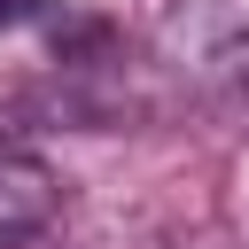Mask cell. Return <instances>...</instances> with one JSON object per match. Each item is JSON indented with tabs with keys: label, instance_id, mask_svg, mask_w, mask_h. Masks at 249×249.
<instances>
[{
	"label": "cell",
	"instance_id": "cell-2",
	"mask_svg": "<svg viewBox=\"0 0 249 249\" xmlns=\"http://www.w3.org/2000/svg\"><path fill=\"white\" fill-rule=\"evenodd\" d=\"M62 210V187L39 156L23 148H0V249H23L31 233H47Z\"/></svg>",
	"mask_w": 249,
	"mask_h": 249
},
{
	"label": "cell",
	"instance_id": "cell-1",
	"mask_svg": "<svg viewBox=\"0 0 249 249\" xmlns=\"http://www.w3.org/2000/svg\"><path fill=\"white\" fill-rule=\"evenodd\" d=\"M156 62L195 93L249 86V0H171L156 23Z\"/></svg>",
	"mask_w": 249,
	"mask_h": 249
},
{
	"label": "cell",
	"instance_id": "cell-3",
	"mask_svg": "<svg viewBox=\"0 0 249 249\" xmlns=\"http://www.w3.org/2000/svg\"><path fill=\"white\" fill-rule=\"evenodd\" d=\"M23 16H31V0H0V31H8V23H23Z\"/></svg>",
	"mask_w": 249,
	"mask_h": 249
}]
</instances>
